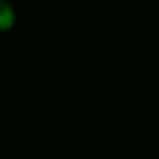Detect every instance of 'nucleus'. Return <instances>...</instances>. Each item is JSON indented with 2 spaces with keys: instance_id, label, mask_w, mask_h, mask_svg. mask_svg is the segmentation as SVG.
Masks as SVG:
<instances>
[{
  "instance_id": "1",
  "label": "nucleus",
  "mask_w": 159,
  "mask_h": 159,
  "mask_svg": "<svg viewBox=\"0 0 159 159\" xmlns=\"http://www.w3.org/2000/svg\"><path fill=\"white\" fill-rule=\"evenodd\" d=\"M16 24V11L7 0L0 2V31H10Z\"/></svg>"
}]
</instances>
